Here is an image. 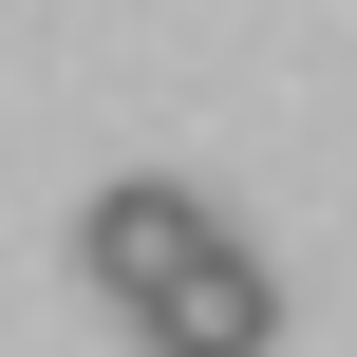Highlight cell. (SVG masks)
<instances>
[{"label": "cell", "instance_id": "obj_1", "mask_svg": "<svg viewBox=\"0 0 357 357\" xmlns=\"http://www.w3.org/2000/svg\"><path fill=\"white\" fill-rule=\"evenodd\" d=\"M207 245H226V207H207V188H169V169H113V188L75 207V264L113 282V320H132L151 282H188Z\"/></svg>", "mask_w": 357, "mask_h": 357}, {"label": "cell", "instance_id": "obj_2", "mask_svg": "<svg viewBox=\"0 0 357 357\" xmlns=\"http://www.w3.org/2000/svg\"><path fill=\"white\" fill-rule=\"evenodd\" d=\"M132 339H151V357H264V339H282L264 245H207L188 282H151V301H132Z\"/></svg>", "mask_w": 357, "mask_h": 357}]
</instances>
